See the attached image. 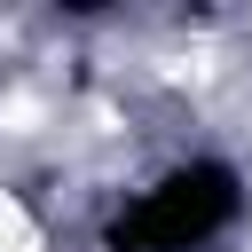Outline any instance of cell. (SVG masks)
<instances>
[{
	"label": "cell",
	"instance_id": "cell-1",
	"mask_svg": "<svg viewBox=\"0 0 252 252\" xmlns=\"http://www.w3.org/2000/svg\"><path fill=\"white\" fill-rule=\"evenodd\" d=\"M244 197L252 189H244V165L236 158H213V150L173 158L158 181H142L110 213L102 252H205V244H220L244 220Z\"/></svg>",
	"mask_w": 252,
	"mask_h": 252
}]
</instances>
